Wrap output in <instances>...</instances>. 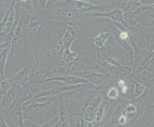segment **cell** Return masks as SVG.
<instances>
[{"label":"cell","mask_w":154,"mask_h":127,"mask_svg":"<svg viewBox=\"0 0 154 127\" xmlns=\"http://www.w3.org/2000/svg\"><path fill=\"white\" fill-rule=\"evenodd\" d=\"M81 87L80 84L77 85H65V86H56L51 87H45L38 91L33 97V99H38L40 98H47L51 97H57L66 92L71 91L75 89Z\"/></svg>","instance_id":"cell-1"},{"label":"cell","mask_w":154,"mask_h":127,"mask_svg":"<svg viewBox=\"0 0 154 127\" xmlns=\"http://www.w3.org/2000/svg\"><path fill=\"white\" fill-rule=\"evenodd\" d=\"M50 75H51V70L35 65L29 71V82L43 84Z\"/></svg>","instance_id":"cell-2"},{"label":"cell","mask_w":154,"mask_h":127,"mask_svg":"<svg viewBox=\"0 0 154 127\" xmlns=\"http://www.w3.org/2000/svg\"><path fill=\"white\" fill-rule=\"evenodd\" d=\"M23 113L21 106L10 108L6 113L5 121L8 126H24Z\"/></svg>","instance_id":"cell-3"},{"label":"cell","mask_w":154,"mask_h":127,"mask_svg":"<svg viewBox=\"0 0 154 127\" xmlns=\"http://www.w3.org/2000/svg\"><path fill=\"white\" fill-rule=\"evenodd\" d=\"M52 82H61L67 85H77L82 83H88V80L86 79H83L78 76H73L69 75H64L60 76H53L52 77H47L45 80L44 83H47Z\"/></svg>","instance_id":"cell-4"},{"label":"cell","mask_w":154,"mask_h":127,"mask_svg":"<svg viewBox=\"0 0 154 127\" xmlns=\"http://www.w3.org/2000/svg\"><path fill=\"white\" fill-rule=\"evenodd\" d=\"M123 10H116L113 11H111L109 13H97L93 15V16H103V17H108L112 19L119 21V22H122L125 23L124 20L123 19V15H122Z\"/></svg>","instance_id":"cell-5"},{"label":"cell","mask_w":154,"mask_h":127,"mask_svg":"<svg viewBox=\"0 0 154 127\" xmlns=\"http://www.w3.org/2000/svg\"><path fill=\"white\" fill-rule=\"evenodd\" d=\"M60 60L62 62H63L64 64H70L72 62V61L75 58V54L71 51H70L69 47H65L64 51H62L60 54Z\"/></svg>","instance_id":"cell-6"},{"label":"cell","mask_w":154,"mask_h":127,"mask_svg":"<svg viewBox=\"0 0 154 127\" xmlns=\"http://www.w3.org/2000/svg\"><path fill=\"white\" fill-rule=\"evenodd\" d=\"M13 85V83L11 79L6 78L5 77H2L0 79V93L4 96Z\"/></svg>","instance_id":"cell-7"},{"label":"cell","mask_w":154,"mask_h":127,"mask_svg":"<svg viewBox=\"0 0 154 127\" xmlns=\"http://www.w3.org/2000/svg\"><path fill=\"white\" fill-rule=\"evenodd\" d=\"M109 34L108 32H101L99 36H97L94 41L95 42V44L98 47H101L104 46L105 41H106L108 37H109Z\"/></svg>","instance_id":"cell-8"},{"label":"cell","mask_w":154,"mask_h":127,"mask_svg":"<svg viewBox=\"0 0 154 127\" xmlns=\"http://www.w3.org/2000/svg\"><path fill=\"white\" fill-rule=\"evenodd\" d=\"M88 78V82H91L94 83L98 85L103 82V74H98V73H92L89 74L86 76Z\"/></svg>","instance_id":"cell-9"},{"label":"cell","mask_w":154,"mask_h":127,"mask_svg":"<svg viewBox=\"0 0 154 127\" xmlns=\"http://www.w3.org/2000/svg\"><path fill=\"white\" fill-rule=\"evenodd\" d=\"M85 117H86V120L89 122H91L92 119L94 117V109L93 106H89L86 111L85 114Z\"/></svg>","instance_id":"cell-10"},{"label":"cell","mask_w":154,"mask_h":127,"mask_svg":"<svg viewBox=\"0 0 154 127\" xmlns=\"http://www.w3.org/2000/svg\"><path fill=\"white\" fill-rule=\"evenodd\" d=\"M118 96V90L116 88L113 87L111 88L108 93V97H109V98L111 99H113V98H116Z\"/></svg>","instance_id":"cell-11"},{"label":"cell","mask_w":154,"mask_h":127,"mask_svg":"<svg viewBox=\"0 0 154 127\" xmlns=\"http://www.w3.org/2000/svg\"><path fill=\"white\" fill-rule=\"evenodd\" d=\"M21 5L28 11H30V0H21Z\"/></svg>","instance_id":"cell-12"},{"label":"cell","mask_w":154,"mask_h":127,"mask_svg":"<svg viewBox=\"0 0 154 127\" xmlns=\"http://www.w3.org/2000/svg\"><path fill=\"white\" fill-rule=\"evenodd\" d=\"M103 106H102L101 108L100 107L96 112V119L97 122H99L100 121V119L103 116Z\"/></svg>","instance_id":"cell-13"},{"label":"cell","mask_w":154,"mask_h":127,"mask_svg":"<svg viewBox=\"0 0 154 127\" xmlns=\"http://www.w3.org/2000/svg\"><path fill=\"white\" fill-rule=\"evenodd\" d=\"M139 3L138 2H131V7H135V6H138L139 5ZM122 8L123 9V10H131V6L130 5H128V6H122Z\"/></svg>","instance_id":"cell-14"},{"label":"cell","mask_w":154,"mask_h":127,"mask_svg":"<svg viewBox=\"0 0 154 127\" xmlns=\"http://www.w3.org/2000/svg\"><path fill=\"white\" fill-rule=\"evenodd\" d=\"M128 36V33L127 32H122L120 34V37L122 40H125L126 39H127Z\"/></svg>","instance_id":"cell-15"},{"label":"cell","mask_w":154,"mask_h":127,"mask_svg":"<svg viewBox=\"0 0 154 127\" xmlns=\"http://www.w3.org/2000/svg\"><path fill=\"white\" fill-rule=\"evenodd\" d=\"M3 97V95H2V94H0V101H1V100L2 99Z\"/></svg>","instance_id":"cell-16"},{"label":"cell","mask_w":154,"mask_h":127,"mask_svg":"<svg viewBox=\"0 0 154 127\" xmlns=\"http://www.w3.org/2000/svg\"><path fill=\"white\" fill-rule=\"evenodd\" d=\"M73 1H83V0H73Z\"/></svg>","instance_id":"cell-17"}]
</instances>
